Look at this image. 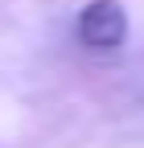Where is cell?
Masks as SVG:
<instances>
[{"label":"cell","instance_id":"6da1fadb","mask_svg":"<svg viewBox=\"0 0 144 148\" xmlns=\"http://www.w3.org/2000/svg\"><path fill=\"white\" fill-rule=\"evenodd\" d=\"M78 37L91 49H115L128 37V12L119 8V0H91L78 16Z\"/></svg>","mask_w":144,"mask_h":148}]
</instances>
